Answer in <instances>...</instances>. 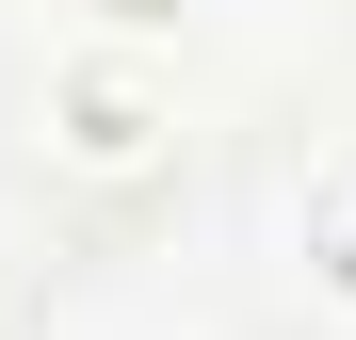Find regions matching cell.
<instances>
[{
  "label": "cell",
  "instance_id": "1",
  "mask_svg": "<svg viewBox=\"0 0 356 340\" xmlns=\"http://www.w3.org/2000/svg\"><path fill=\"white\" fill-rule=\"evenodd\" d=\"M178 146V97L146 81V65H65L49 81V162H65V179H146V162Z\"/></svg>",
  "mask_w": 356,
  "mask_h": 340
},
{
  "label": "cell",
  "instance_id": "2",
  "mask_svg": "<svg viewBox=\"0 0 356 340\" xmlns=\"http://www.w3.org/2000/svg\"><path fill=\"white\" fill-rule=\"evenodd\" d=\"M308 275H324V292L356 308V146H340L324 179H308Z\"/></svg>",
  "mask_w": 356,
  "mask_h": 340
}]
</instances>
